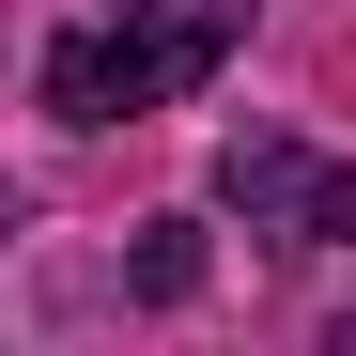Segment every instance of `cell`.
I'll use <instances>...</instances> for the list:
<instances>
[{
	"mask_svg": "<svg viewBox=\"0 0 356 356\" xmlns=\"http://www.w3.org/2000/svg\"><path fill=\"white\" fill-rule=\"evenodd\" d=\"M217 202L248 232H279V248H356V155H310L279 124H232L217 140Z\"/></svg>",
	"mask_w": 356,
	"mask_h": 356,
	"instance_id": "obj_1",
	"label": "cell"
},
{
	"mask_svg": "<svg viewBox=\"0 0 356 356\" xmlns=\"http://www.w3.org/2000/svg\"><path fill=\"white\" fill-rule=\"evenodd\" d=\"M217 63L202 47H170V31H63L47 47V108H63V124H140V108H170V93H202Z\"/></svg>",
	"mask_w": 356,
	"mask_h": 356,
	"instance_id": "obj_2",
	"label": "cell"
},
{
	"mask_svg": "<svg viewBox=\"0 0 356 356\" xmlns=\"http://www.w3.org/2000/svg\"><path fill=\"white\" fill-rule=\"evenodd\" d=\"M124 31H170V47H202V63H232V31H248V0H108Z\"/></svg>",
	"mask_w": 356,
	"mask_h": 356,
	"instance_id": "obj_3",
	"label": "cell"
},
{
	"mask_svg": "<svg viewBox=\"0 0 356 356\" xmlns=\"http://www.w3.org/2000/svg\"><path fill=\"white\" fill-rule=\"evenodd\" d=\"M140 294H202V232H186V217H155V248H140Z\"/></svg>",
	"mask_w": 356,
	"mask_h": 356,
	"instance_id": "obj_4",
	"label": "cell"
}]
</instances>
